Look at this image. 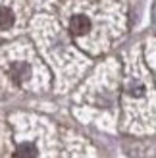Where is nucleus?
Instances as JSON below:
<instances>
[{
    "label": "nucleus",
    "mask_w": 156,
    "mask_h": 158,
    "mask_svg": "<svg viewBox=\"0 0 156 158\" xmlns=\"http://www.w3.org/2000/svg\"><path fill=\"white\" fill-rule=\"evenodd\" d=\"M69 31H72L73 35L77 37H81V35H87L89 31H91V21L87 15H81V14H77L72 18V21H69Z\"/></svg>",
    "instance_id": "1"
},
{
    "label": "nucleus",
    "mask_w": 156,
    "mask_h": 158,
    "mask_svg": "<svg viewBox=\"0 0 156 158\" xmlns=\"http://www.w3.org/2000/svg\"><path fill=\"white\" fill-rule=\"evenodd\" d=\"M10 75H12V79L15 83H23V81L29 79L31 69H29V66L25 62H15V64H12V68H10Z\"/></svg>",
    "instance_id": "2"
},
{
    "label": "nucleus",
    "mask_w": 156,
    "mask_h": 158,
    "mask_svg": "<svg viewBox=\"0 0 156 158\" xmlns=\"http://www.w3.org/2000/svg\"><path fill=\"white\" fill-rule=\"evenodd\" d=\"M37 156V148L35 145L25 143V145H19L18 151H15V158H35Z\"/></svg>",
    "instance_id": "3"
},
{
    "label": "nucleus",
    "mask_w": 156,
    "mask_h": 158,
    "mask_svg": "<svg viewBox=\"0 0 156 158\" xmlns=\"http://www.w3.org/2000/svg\"><path fill=\"white\" fill-rule=\"evenodd\" d=\"M14 12L10 8H0V29H8L14 23Z\"/></svg>",
    "instance_id": "4"
},
{
    "label": "nucleus",
    "mask_w": 156,
    "mask_h": 158,
    "mask_svg": "<svg viewBox=\"0 0 156 158\" xmlns=\"http://www.w3.org/2000/svg\"><path fill=\"white\" fill-rule=\"evenodd\" d=\"M143 91H145V87H143L141 83H135V85H131V87H129V93L133 94V97H141Z\"/></svg>",
    "instance_id": "5"
}]
</instances>
